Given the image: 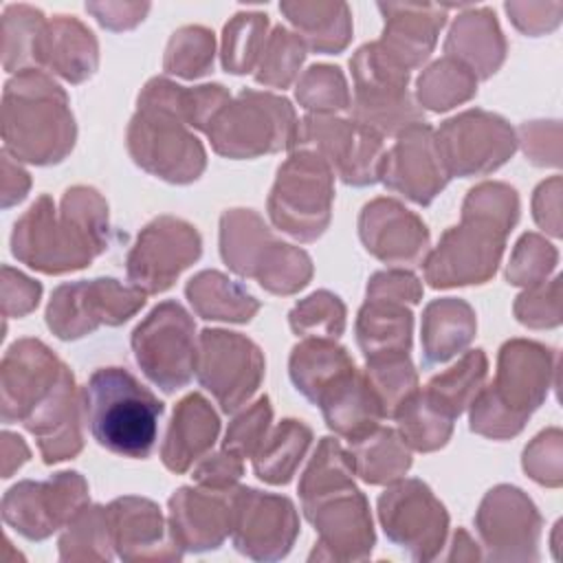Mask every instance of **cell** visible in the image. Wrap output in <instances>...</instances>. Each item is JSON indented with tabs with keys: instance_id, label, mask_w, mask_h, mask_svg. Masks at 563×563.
<instances>
[{
	"instance_id": "obj_1",
	"label": "cell",
	"mask_w": 563,
	"mask_h": 563,
	"mask_svg": "<svg viewBox=\"0 0 563 563\" xmlns=\"http://www.w3.org/2000/svg\"><path fill=\"white\" fill-rule=\"evenodd\" d=\"M352 455L323 438L299 484L303 512L321 534L319 545L330 548L325 559H365L374 548L367 501L352 484Z\"/></svg>"
},
{
	"instance_id": "obj_2",
	"label": "cell",
	"mask_w": 563,
	"mask_h": 563,
	"mask_svg": "<svg viewBox=\"0 0 563 563\" xmlns=\"http://www.w3.org/2000/svg\"><path fill=\"white\" fill-rule=\"evenodd\" d=\"M84 413L92 438L103 449L143 460L156 446L165 405L123 367H99L84 391Z\"/></svg>"
},
{
	"instance_id": "obj_3",
	"label": "cell",
	"mask_w": 563,
	"mask_h": 563,
	"mask_svg": "<svg viewBox=\"0 0 563 563\" xmlns=\"http://www.w3.org/2000/svg\"><path fill=\"white\" fill-rule=\"evenodd\" d=\"M75 143L64 90L40 70L26 68L4 88V147L18 158L48 165Z\"/></svg>"
},
{
	"instance_id": "obj_4",
	"label": "cell",
	"mask_w": 563,
	"mask_h": 563,
	"mask_svg": "<svg viewBox=\"0 0 563 563\" xmlns=\"http://www.w3.org/2000/svg\"><path fill=\"white\" fill-rule=\"evenodd\" d=\"M62 205L70 213V224L66 231H59L62 224H55L53 205L48 196H42L29 213L15 222L13 229V255L26 262L31 268L44 273H66L77 271L90 264L92 255L106 249L101 231L84 229L88 216H79V196L77 187L68 189Z\"/></svg>"
},
{
	"instance_id": "obj_5",
	"label": "cell",
	"mask_w": 563,
	"mask_h": 563,
	"mask_svg": "<svg viewBox=\"0 0 563 563\" xmlns=\"http://www.w3.org/2000/svg\"><path fill=\"white\" fill-rule=\"evenodd\" d=\"M132 347L147 378L167 394L185 387L196 372L194 323L176 301H163L136 325Z\"/></svg>"
},
{
	"instance_id": "obj_6",
	"label": "cell",
	"mask_w": 563,
	"mask_h": 563,
	"mask_svg": "<svg viewBox=\"0 0 563 563\" xmlns=\"http://www.w3.org/2000/svg\"><path fill=\"white\" fill-rule=\"evenodd\" d=\"M330 172L321 156L301 152L279 167L268 209L273 222L299 238L314 240L323 233L330 218Z\"/></svg>"
},
{
	"instance_id": "obj_7",
	"label": "cell",
	"mask_w": 563,
	"mask_h": 563,
	"mask_svg": "<svg viewBox=\"0 0 563 563\" xmlns=\"http://www.w3.org/2000/svg\"><path fill=\"white\" fill-rule=\"evenodd\" d=\"M143 303L145 292L121 288L110 277L62 284L51 297L46 323L59 339H77L92 332L99 323L117 325L130 319Z\"/></svg>"
},
{
	"instance_id": "obj_8",
	"label": "cell",
	"mask_w": 563,
	"mask_h": 563,
	"mask_svg": "<svg viewBox=\"0 0 563 563\" xmlns=\"http://www.w3.org/2000/svg\"><path fill=\"white\" fill-rule=\"evenodd\" d=\"M378 515L391 543L418 561H429L442 548L449 517L427 484L402 482L378 499Z\"/></svg>"
},
{
	"instance_id": "obj_9",
	"label": "cell",
	"mask_w": 563,
	"mask_h": 563,
	"mask_svg": "<svg viewBox=\"0 0 563 563\" xmlns=\"http://www.w3.org/2000/svg\"><path fill=\"white\" fill-rule=\"evenodd\" d=\"M86 504V482L79 473H57L46 482H20L2 499V515L26 539H46L70 521Z\"/></svg>"
},
{
	"instance_id": "obj_10",
	"label": "cell",
	"mask_w": 563,
	"mask_h": 563,
	"mask_svg": "<svg viewBox=\"0 0 563 563\" xmlns=\"http://www.w3.org/2000/svg\"><path fill=\"white\" fill-rule=\"evenodd\" d=\"M68 374L44 343L33 339L13 343L2 363V420L24 424L53 398Z\"/></svg>"
},
{
	"instance_id": "obj_11",
	"label": "cell",
	"mask_w": 563,
	"mask_h": 563,
	"mask_svg": "<svg viewBox=\"0 0 563 563\" xmlns=\"http://www.w3.org/2000/svg\"><path fill=\"white\" fill-rule=\"evenodd\" d=\"M200 255V238L194 227L158 218L147 224L128 255V275L143 292H161L172 286L183 268Z\"/></svg>"
},
{
	"instance_id": "obj_12",
	"label": "cell",
	"mask_w": 563,
	"mask_h": 563,
	"mask_svg": "<svg viewBox=\"0 0 563 563\" xmlns=\"http://www.w3.org/2000/svg\"><path fill=\"white\" fill-rule=\"evenodd\" d=\"M268 526L299 528L290 499L264 495L255 488H238L231 493V532L242 554L266 561L288 554L297 534Z\"/></svg>"
},
{
	"instance_id": "obj_13",
	"label": "cell",
	"mask_w": 563,
	"mask_h": 563,
	"mask_svg": "<svg viewBox=\"0 0 563 563\" xmlns=\"http://www.w3.org/2000/svg\"><path fill=\"white\" fill-rule=\"evenodd\" d=\"M262 354L255 343L238 332L205 330L200 334V352L196 354L198 380L213 391L222 411H235L260 385V380L244 376L231 367L260 363Z\"/></svg>"
},
{
	"instance_id": "obj_14",
	"label": "cell",
	"mask_w": 563,
	"mask_h": 563,
	"mask_svg": "<svg viewBox=\"0 0 563 563\" xmlns=\"http://www.w3.org/2000/svg\"><path fill=\"white\" fill-rule=\"evenodd\" d=\"M442 161L435 150L429 125L407 128L396 147L383 158L380 174L385 185L402 191L418 205H429L444 187L449 176L440 174Z\"/></svg>"
},
{
	"instance_id": "obj_15",
	"label": "cell",
	"mask_w": 563,
	"mask_h": 563,
	"mask_svg": "<svg viewBox=\"0 0 563 563\" xmlns=\"http://www.w3.org/2000/svg\"><path fill=\"white\" fill-rule=\"evenodd\" d=\"M172 539L183 550H213L231 532V490L227 497H211L202 490L180 488L169 499Z\"/></svg>"
},
{
	"instance_id": "obj_16",
	"label": "cell",
	"mask_w": 563,
	"mask_h": 563,
	"mask_svg": "<svg viewBox=\"0 0 563 563\" xmlns=\"http://www.w3.org/2000/svg\"><path fill=\"white\" fill-rule=\"evenodd\" d=\"M220 420L200 394H189L178 402L163 444V462L169 471L183 473L213 444Z\"/></svg>"
},
{
	"instance_id": "obj_17",
	"label": "cell",
	"mask_w": 563,
	"mask_h": 563,
	"mask_svg": "<svg viewBox=\"0 0 563 563\" xmlns=\"http://www.w3.org/2000/svg\"><path fill=\"white\" fill-rule=\"evenodd\" d=\"M356 372L347 352L325 339H310L292 347L290 378L314 405Z\"/></svg>"
},
{
	"instance_id": "obj_18",
	"label": "cell",
	"mask_w": 563,
	"mask_h": 563,
	"mask_svg": "<svg viewBox=\"0 0 563 563\" xmlns=\"http://www.w3.org/2000/svg\"><path fill=\"white\" fill-rule=\"evenodd\" d=\"M394 9L400 15H391L380 9L389 15V22L385 24V37L378 44L402 68H413L429 57L435 33L444 24L446 15L429 4H394Z\"/></svg>"
},
{
	"instance_id": "obj_19",
	"label": "cell",
	"mask_w": 563,
	"mask_h": 563,
	"mask_svg": "<svg viewBox=\"0 0 563 563\" xmlns=\"http://www.w3.org/2000/svg\"><path fill=\"white\" fill-rule=\"evenodd\" d=\"M33 59L53 68L68 81H81L97 66V42L75 20H55L37 37Z\"/></svg>"
},
{
	"instance_id": "obj_20",
	"label": "cell",
	"mask_w": 563,
	"mask_h": 563,
	"mask_svg": "<svg viewBox=\"0 0 563 563\" xmlns=\"http://www.w3.org/2000/svg\"><path fill=\"white\" fill-rule=\"evenodd\" d=\"M413 314L400 299L367 295V303L358 312L356 336L365 358L376 354L409 352Z\"/></svg>"
},
{
	"instance_id": "obj_21",
	"label": "cell",
	"mask_w": 563,
	"mask_h": 563,
	"mask_svg": "<svg viewBox=\"0 0 563 563\" xmlns=\"http://www.w3.org/2000/svg\"><path fill=\"white\" fill-rule=\"evenodd\" d=\"M475 332V319L468 303L460 299H440L427 306L422 321L424 367L449 361Z\"/></svg>"
},
{
	"instance_id": "obj_22",
	"label": "cell",
	"mask_w": 563,
	"mask_h": 563,
	"mask_svg": "<svg viewBox=\"0 0 563 563\" xmlns=\"http://www.w3.org/2000/svg\"><path fill=\"white\" fill-rule=\"evenodd\" d=\"M112 545L121 559H134V550L156 548L163 541V517L158 508L147 499L125 497L117 499L106 508Z\"/></svg>"
},
{
	"instance_id": "obj_23",
	"label": "cell",
	"mask_w": 563,
	"mask_h": 563,
	"mask_svg": "<svg viewBox=\"0 0 563 563\" xmlns=\"http://www.w3.org/2000/svg\"><path fill=\"white\" fill-rule=\"evenodd\" d=\"M486 376V356L482 350H471L455 367L435 376L422 391L424 400L442 416L455 420L462 409L475 398Z\"/></svg>"
},
{
	"instance_id": "obj_24",
	"label": "cell",
	"mask_w": 563,
	"mask_h": 563,
	"mask_svg": "<svg viewBox=\"0 0 563 563\" xmlns=\"http://www.w3.org/2000/svg\"><path fill=\"white\" fill-rule=\"evenodd\" d=\"M310 440L312 431L306 424L297 420H284L275 429L273 438L255 453V475L268 484H288Z\"/></svg>"
},
{
	"instance_id": "obj_25",
	"label": "cell",
	"mask_w": 563,
	"mask_h": 563,
	"mask_svg": "<svg viewBox=\"0 0 563 563\" xmlns=\"http://www.w3.org/2000/svg\"><path fill=\"white\" fill-rule=\"evenodd\" d=\"M354 444V471L369 484L398 479L411 464L409 453L391 429H374Z\"/></svg>"
},
{
	"instance_id": "obj_26",
	"label": "cell",
	"mask_w": 563,
	"mask_h": 563,
	"mask_svg": "<svg viewBox=\"0 0 563 563\" xmlns=\"http://www.w3.org/2000/svg\"><path fill=\"white\" fill-rule=\"evenodd\" d=\"M268 26L266 15L253 13L246 37H242V22L240 15H235V20H231L224 26V42H222V66L227 68V73H249L257 51L262 46V35Z\"/></svg>"
},
{
	"instance_id": "obj_27",
	"label": "cell",
	"mask_w": 563,
	"mask_h": 563,
	"mask_svg": "<svg viewBox=\"0 0 563 563\" xmlns=\"http://www.w3.org/2000/svg\"><path fill=\"white\" fill-rule=\"evenodd\" d=\"M271 405L268 398L262 396L246 413H242L240 418L233 420V424L227 431V440H224V451L244 457L251 455L255 451V446L264 440V433L268 429L271 422Z\"/></svg>"
},
{
	"instance_id": "obj_28",
	"label": "cell",
	"mask_w": 563,
	"mask_h": 563,
	"mask_svg": "<svg viewBox=\"0 0 563 563\" xmlns=\"http://www.w3.org/2000/svg\"><path fill=\"white\" fill-rule=\"evenodd\" d=\"M341 310H345V308H343V303L339 301L336 295H332L328 290H319V292L310 295L306 301H301L290 312V325L297 334L299 332H312V328L317 323V314H319V321L325 323L328 334L339 336L343 332L345 317H323V314H332V312H341Z\"/></svg>"
},
{
	"instance_id": "obj_29",
	"label": "cell",
	"mask_w": 563,
	"mask_h": 563,
	"mask_svg": "<svg viewBox=\"0 0 563 563\" xmlns=\"http://www.w3.org/2000/svg\"><path fill=\"white\" fill-rule=\"evenodd\" d=\"M242 475V464H240V457L233 455V453H220V455H213L209 460H205L194 477L205 484V486H213V488H222V486H231L238 477Z\"/></svg>"
}]
</instances>
